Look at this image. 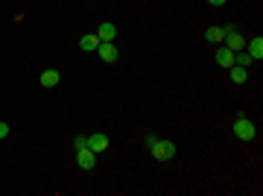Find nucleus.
<instances>
[{"label":"nucleus","mask_w":263,"mask_h":196,"mask_svg":"<svg viewBox=\"0 0 263 196\" xmlns=\"http://www.w3.org/2000/svg\"><path fill=\"white\" fill-rule=\"evenodd\" d=\"M234 138H237V141H254V138H257V129H254V123L249 117L240 114V117L234 120Z\"/></svg>","instance_id":"obj_1"},{"label":"nucleus","mask_w":263,"mask_h":196,"mask_svg":"<svg viewBox=\"0 0 263 196\" xmlns=\"http://www.w3.org/2000/svg\"><path fill=\"white\" fill-rule=\"evenodd\" d=\"M149 153L155 155L158 161H172V158H176V144H172V141H164V138H158V141L149 146Z\"/></svg>","instance_id":"obj_2"},{"label":"nucleus","mask_w":263,"mask_h":196,"mask_svg":"<svg viewBox=\"0 0 263 196\" xmlns=\"http://www.w3.org/2000/svg\"><path fill=\"white\" fill-rule=\"evenodd\" d=\"M225 47H228V50L231 53H240L246 47V38H243V32L240 30H234V27H225Z\"/></svg>","instance_id":"obj_3"},{"label":"nucleus","mask_w":263,"mask_h":196,"mask_svg":"<svg viewBox=\"0 0 263 196\" xmlns=\"http://www.w3.org/2000/svg\"><path fill=\"white\" fill-rule=\"evenodd\" d=\"M76 164H79L82 170H94V167H97V153H94V149H88V146L76 149Z\"/></svg>","instance_id":"obj_4"},{"label":"nucleus","mask_w":263,"mask_h":196,"mask_svg":"<svg viewBox=\"0 0 263 196\" xmlns=\"http://www.w3.org/2000/svg\"><path fill=\"white\" fill-rule=\"evenodd\" d=\"M213 62L220 64V68H225V71H228V68L234 64V53L228 50L225 44H220V47H216V53H213Z\"/></svg>","instance_id":"obj_5"},{"label":"nucleus","mask_w":263,"mask_h":196,"mask_svg":"<svg viewBox=\"0 0 263 196\" xmlns=\"http://www.w3.org/2000/svg\"><path fill=\"white\" fill-rule=\"evenodd\" d=\"M97 53H100L102 62H108V64L117 62V44H114V41H102L100 47H97Z\"/></svg>","instance_id":"obj_6"},{"label":"nucleus","mask_w":263,"mask_h":196,"mask_svg":"<svg viewBox=\"0 0 263 196\" xmlns=\"http://www.w3.org/2000/svg\"><path fill=\"white\" fill-rule=\"evenodd\" d=\"M108 144H112V141H108V135H102V132H97V135L88 138V149H94V153H105Z\"/></svg>","instance_id":"obj_7"},{"label":"nucleus","mask_w":263,"mask_h":196,"mask_svg":"<svg viewBox=\"0 0 263 196\" xmlns=\"http://www.w3.org/2000/svg\"><path fill=\"white\" fill-rule=\"evenodd\" d=\"M246 47H249L246 53L252 56V62H260V59H263V38H260V35H254L252 41H246Z\"/></svg>","instance_id":"obj_8"},{"label":"nucleus","mask_w":263,"mask_h":196,"mask_svg":"<svg viewBox=\"0 0 263 196\" xmlns=\"http://www.w3.org/2000/svg\"><path fill=\"white\" fill-rule=\"evenodd\" d=\"M97 38H100V41H114V38H117V27H114V24H100V27H97Z\"/></svg>","instance_id":"obj_9"},{"label":"nucleus","mask_w":263,"mask_h":196,"mask_svg":"<svg viewBox=\"0 0 263 196\" xmlns=\"http://www.w3.org/2000/svg\"><path fill=\"white\" fill-rule=\"evenodd\" d=\"M38 82L44 85V88H56V85L61 82V73H59V71H44V73L38 76Z\"/></svg>","instance_id":"obj_10"},{"label":"nucleus","mask_w":263,"mask_h":196,"mask_svg":"<svg viewBox=\"0 0 263 196\" xmlns=\"http://www.w3.org/2000/svg\"><path fill=\"white\" fill-rule=\"evenodd\" d=\"M228 76H231L234 85H243L246 79H249V71H246V68H240V64H231V68H228Z\"/></svg>","instance_id":"obj_11"},{"label":"nucleus","mask_w":263,"mask_h":196,"mask_svg":"<svg viewBox=\"0 0 263 196\" xmlns=\"http://www.w3.org/2000/svg\"><path fill=\"white\" fill-rule=\"evenodd\" d=\"M205 38L211 44H223L225 41V27H208V30H205Z\"/></svg>","instance_id":"obj_12"},{"label":"nucleus","mask_w":263,"mask_h":196,"mask_svg":"<svg viewBox=\"0 0 263 196\" xmlns=\"http://www.w3.org/2000/svg\"><path fill=\"white\" fill-rule=\"evenodd\" d=\"M100 44H102V41L97 38V32H94V35H82V38H79V47H82L85 53H94Z\"/></svg>","instance_id":"obj_13"},{"label":"nucleus","mask_w":263,"mask_h":196,"mask_svg":"<svg viewBox=\"0 0 263 196\" xmlns=\"http://www.w3.org/2000/svg\"><path fill=\"white\" fill-rule=\"evenodd\" d=\"M234 64H240V68H249V64H252V56H249L246 50L234 53Z\"/></svg>","instance_id":"obj_14"},{"label":"nucleus","mask_w":263,"mask_h":196,"mask_svg":"<svg viewBox=\"0 0 263 196\" xmlns=\"http://www.w3.org/2000/svg\"><path fill=\"white\" fill-rule=\"evenodd\" d=\"M82 146H88V138H85V135H76V138H73V153L82 149Z\"/></svg>","instance_id":"obj_15"},{"label":"nucleus","mask_w":263,"mask_h":196,"mask_svg":"<svg viewBox=\"0 0 263 196\" xmlns=\"http://www.w3.org/2000/svg\"><path fill=\"white\" fill-rule=\"evenodd\" d=\"M3 138H9V126L0 120V141H3Z\"/></svg>","instance_id":"obj_16"},{"label":"nucleus","mask_w":263,"mask_h":196,"mask_svg":"<svg viewBox=\"0 0 263 196\" xmlns=\"http://www.w3.org/2000/svg\"><path fill=\"white\" fill-rule=\"evenodd\" d=\"M155 141H158V135H146V141H143V144H146V149H149V146L155 144Z\"/></svg>","instance_id":"obj_17"},{"label":"nucleus","mask_w":263,"mask_h":196,"mask_svg":"<svg viewBox=\"0 0 263 196\" xmlns=\"http://www.w3.org/2000/svg\"><path fill=\"white\" fill-rule=\"evenodd\" d=\"M211 6H225V0H208Z\"/></svg>","instance_id":"obj_18"}]
</instances>
